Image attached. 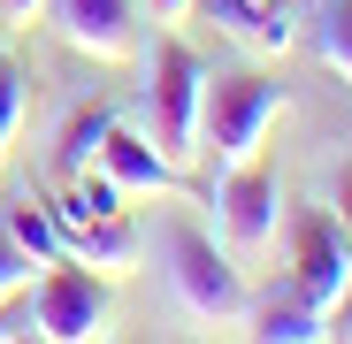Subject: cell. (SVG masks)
Instances as JSON below:
<instances>
[{"mask_svg": "<svg viewBox=\"0 0 352 344\" xmlns=\"http://www.w3.org/2000/svg\"><path fill=\"white\" fill-rule=\"evenodd\" d=\"M168 283H176V299H184V314L207 321V329H238L253 314V291H245L238 260H230L222 238H207L199 222H168Z\"/></svg>", "mask_w": 352, "mask_h": 344, "instance_id": "obj_1", "label": "cell"}, {"mask_svg": "<svg viewBox=\"0 0 352 344\" xmlns=\"http://www.w3.org/2000/svg\"><path fill=\"white\" fill-rule=\"evenodd\" d=\"M276 115H283V84L261 77V69H238V77H207V115H199V153L214 146L222 168H238L268 146L276 130Z\"/></svg>", "mask_w": 352, "mask_h": 344, "instance_id": "obj_2", "label": "cell"}, {"mask_svg": "<svg viewBox=\"0 0 352 344\" xmlns=\"http://www.w3.org/2000/svg\"><path fill=\"white\" fill-rule=\"evenodd\" d=\"M23 299H31V321L46 344H92V336H107V314H115V275L62 253V260H46L38 291H23Z\"/></svg>", "mask_w": 352, "mask_h": 344, "instance_id": "obj_3", "label": "cell"}, {"mask_svg": "<svg viewBox=\"0 0 352 344\" xmlns=\"http://www.w3.org/2000/svg\"><path fill=\"white\" fill-rule=\"evenodd\" d=\"M153 146L184 168L199 161V115H207V62L184 46V38H161L153 54Z\"/></svg>", "mask_w": 352, "mask_h": 344, "instance_id": "obj_4", "label": "cell"}, {"mask_svg": "<svg viewBox=\"0 0 352 344\" xmlns=\"http://www.w3.org/2000/svg\"><path fill=\"white\" fill-rule=\"evenodd\" d=\"M276 229H283V192L261 161H238V168H222V184H214V238L230 260H261L276 245Z\"/></svg>", "mask_w": 352, "mask_h": 344, "instance_id": "obj_5", "label": "cell"}, {"mask_svg": "<svg viewBox=\"0 0 352 344\" xmlns=\"http://www.w3.org/2000/svg\"><path fill=\"white\" fill-rule=\"evenodd\" d=\"M344 283H352V229L337 214H299L291 222V291L314 314H329Z\"/></svg>", "mask_w": 352, "mask_h": 344, "instance_id": "obj_6", "label": "cell"}, {"mask_svg": "<svg viewBox=\"0 0 352 344\" xmlns=\"http://www.w3.org/2000/svg\"><path fill=\"white\" fill-rule=\"evenodd\" d=\"M46 207H54V229H62L69 260H92L100 275H131V268H138V238H131V222H123V214H85L69 192H62V199H46Z\"/></svg>", "mask_w": 352, "mask_h": 344, "instance_id": "obj_7", "label": "cell"}, {"mask_svg": "<svg viewBox=\"0 0 352 344\" xmlns=\"http://www.w3.org/2000/svg\"><path fill=\"white\" fill-rule=\"evenodd\" d=\"M54 23H62V38L77 54H92V62H131L138 46V23H131V0H46Z\"/></svg>", "mask_w": 352, "mask_h": 344, "instance_id": "obj_8", "label": "cell"}, {"mask_svg": "<svg viewBox=\"0 0 352 344\" xmlns=\"http://www.w3.org/2000/svg\"><path fill=\"white\" fill-rule=\"evenodd\" d=\"M100 168H107L115 184H123V199H146V192H184V168H176V161H168L146 130H123V123L107 130Z\"/></svg>", "mask_w": 352, "mask_h": 344, "instance_id": "obj_9", "label": "cell"}, {"mask_svg": "<svg viewBox=\"0 0 352 344\" xmlns=\"http://www.w3.org/2000/svg\"><path fill=\"white\" fill-rule=\"evenodd\" d=\"M214 8V23H230V38H245V46H261V54H283L291 38V16H283V0H207Z\"/></svg>", "mask_w": 352, "mask_h": 344, "instance_id": "obj_10", "label": "cell"}, {"mask_svg": "<svg viewBox=\"0 0 352 344\" xmlns=\"http://www.w3.org/2000/svg\"><path fill=\"white\" fill-rule=\"evenodd\" d=\"M245 321H253V336H261V344H322V336H329V329H322V314H314L299 291H283V299H253V314H245Z\"/></svg>", "mask_w": 352, "mask_h": 344, "instance_id": "obj_11", "label": "cell"}, {"mask_svg": "<svg viewBox=\"0 0 352 344\" xmlns=\"http://www.w3.org/2000/svg\"><path fill=\"white\" fill-rule=\"evenodd\" d=\"M107 130H115V115H107V107H77V115H69V130H62V146H54V168H62V176H85V168H100Z\"/></svg>", "mask_w": 352, "mask_h": 344, "instance_id": "obj_12", "label": "cell"}, {"mask_svg": "<svg viewBox=\"0 0 352 344\" xmlns=\"http://www.w3.org/2000/svg\"><path fill=\"white\" fill-rule=\"evenodd\" d=\"M0 222H8V238H16L38 268L69 253V245H62V229H54V207H46V199H16V207H0Z\"/></svg>", "mask_w": 352, "mask_h": 344, "instance_id": "obj_13", "label": "cell"}, {"mask_svg": "<svg viewBox=\"0 0 352 344\" xmlns=\"http://www.w3.org/2000/svg\"><path fill=\"white\" fill-rule=\"evenodd\" d=\"M314 54L352 84V0H329L322 8V31H314Z\"/></svg>", "mask_w": 352, "mask_h": 344, "instance_id": "obj_14", "label": "cell"}, {"mask_svg": "<svg viewBox=\"0 0 352 344\" xmlns=\"http://www.w3.org/2000/svg\"><path fill=\"white\" fill-rule=\"evenodd\" d=\"M31 268H38V260H31V253H23V245L8 238V222H0V306L31 291Z\"/></svg>", "mask_w": 352, "mask_h": 344, "instance_id": "obj_15", "label": "cell"}, {"mask_svg": "<svg viewBox=\"0 0 352 344\" xmlns=\"http://www.w3.org/2000/svg\"><path fill=\"white\" fill-rule=\"evenodd\" d=\"M16 123H23V77H16V69H0V161H8Z\"/></svg>", "mask_w": 352, "mask_h": 344, "instance_id": "obj_16", "label": "cell"}, {"mask_svg": "<svg viewBox=\"0 0 352 344\" xmlns=\"http://www.w3.org/2000/svg\"><path fill=\"white\" fill-rule=\"evenodd\" d=\"M322 329H329V336H344V344H352V283H344V291H337V306H329V314H322Z\"/></svg>", "mask_w": 352, "mask_h": 344, "instance_id": "obj_17", "label": "cell"}, {"mask_svg": "<svg viewBox=\"0 0 352 344\" xmlns=\"http://www.w3.org/2000/svg\"><path fill=\"white\" fill-rule=\"evenodd\" d=\"M146 8H153L161 23H184V16H192V0H146Z\"/></svg>", "mask_w": 352, "mask_h": 344, "instance_id": "obj_18", "label": "cell"}, {"mask_svg": "<svg viewBox=\"0 0 352 344\" xmlns=\"http://www.w3.org/2000/svg\"><path fill=\"white\" fill-rule=\"evenodd\" d=\"M337 222L352 229V168H344V176H337Z\"/></svg>", "mask_w": 352, "mask_h": 344, "instance_id": "obj_19", "label": "cell"}, {"mask_svg": "<svg viewBox=\"0 0 352 344\" xmlns=\"http://www.w3.org/2000/svg\"><path fill=\"white\" fill-rule=\"evenodd\" d=\"M0 8H8V16H16V23H31V16H38V8H46V0H0Z\"/></svg>", "mask_w": 352, "mask_h": 344, "instance_id": "obj_20", "label": "cell"}]
</instances>
